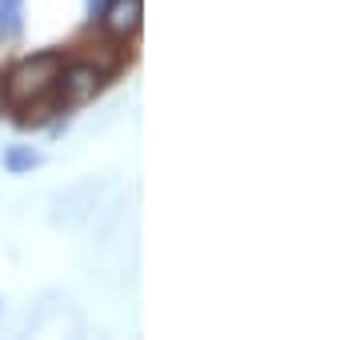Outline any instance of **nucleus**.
Returning a JSON list of instances; mask_svg holds the SVG:
<instances>
[{"label": "nucleus", "instance_id": "1", "mask_svg": "<svg viewBox=\"0 0 360 340\" xmlns=\"http://www.w3.org/2000/svg\"><path fill=\"white\" fill-rule=\"evenodd\" d=\"M60 68H65L60 53H37L28 60H20L8 72V80H4V100L13 108H25L32 100H40V96H49L56 89V80H60Z\"/></svg>", "mask_w": 360, "mask_h": 340}, {"label": "nucleus", "instance_id": "2", "mask_svg": "<svg viewBox=\"0 0 360 340\" xmlns=\"http://www.w3.org/2000/svg\"><path fill=\"white\" fill-rule=\"evenodd\" d=\"M56 84H60V108L89 105L92 96L101 92V68L96 65H65Z\"/></svg>", "mask_w": 360, "mask_h": 340}, {"label": "nucleus", "instance_id": "3", "mask_svg": "<svg viewBox=\"0 0 360 340\" xmlns=\"http://www.w3.org/2000/svg\"><path fill=\"white\" fill-rule=\"evenodd\" d=\"M101 13H104V28H108L112 37H129V32L141 28L144 4H141V0H108Z\"/></svg>", "mask_w": 360, "mask_h": 340}, {"label": "nucleus", "instance_id": "4", "mask_svg": "<svg viewBox=\"0 0 360 340\" xmlns=\"http://www.w3.org/2000/svg\"><path fill=\"white\" fill-rule=\"evenodd\" d=\"M20 28H25V0H0V32L20 37Z\"/></svg>", "mask_w": 360, "mask_h": 340}, {"label": "nucleus", "instance_id": "5", "mask_svg": "<svg viewBox=\"0 0 360 340\" xmlns=\"http://www.w3.org/2000/svg\"><path fill=\"white\" fill-rule=\"evenodd\" d=\"M40 164V152H32V148H8L4 152V169L8 172H32Z\"/></svg>", "mask_w": 360, "mask_h": 340}, {"label": "nucleus", "instance_id": "6", "mask_svg": "<svg viewBox=\"0 0 360 340\" xmlns=\"http://www.w3.org/2000/svg\"><path fill=\"white\" fill-rule=\"evenodd\" d=\"M84 4H89V16H101V8L108 4V0H84Z\"/></svg>", "mask_w": 360, "mask_h": 340}]
</instances>
